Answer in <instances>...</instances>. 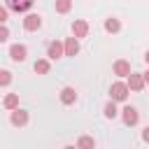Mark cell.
<instances>
[{
	"label": "cell",
	"instance_id": "1",
	"mask_svg": "<svg viewBox=\"0 0 149 149\" xmlns=\"http://www.w3.org/2000/svg\"><path fill=\"white\" fill-rule=\"evenodd\" d=\"M128 84H123V81H114L112 84V88H109V95H112V100L114 102H123L126 98H128Z\"/></svg>",
	"mask_w": 149,
	"mask_h": 149
},
{
	"label": "cell",
	"instance_id": "2",
	"mask_svg": "<svg viewBox=\"0 0 149 149\" xmlns=\"http://www.w3.org/2000/svg\"><path fill=\"white\" fill-rule=\"evenodd\" d=\"M26 56H28V49H26L23 44H12V47H9V58H12V61L23 63Z\"/></svg>",
	"mask_w": 149,
	"mask_h": 149
},
{
	"label": "cell",
	"instance_id": "3",
	"mask_svg": "<svg viewBox=\"0 0 149 149\" xmlns=\"http://www.w3.org/2000/svg\"><path fill=\"white\" fill-rule=\"evenodd\" d=\"M121 119H123V123L126 126H135L137 121H140V114H137V109L135 107H123V112H121Z\"/></svg>",
	"mask_w": 149,
	"mask_h": 149
},
{
	"label": "cell",
	"instance_id": "4",
	"mask_svg": "<svg viewBox=\"0 0 149 149\" xmlns=\"http://www.w3.org/2000/svg\"><path fill=\"white\" fill-rule=\"evenodd\" d=\"M47 56L49 58H61V56H65V44H61V42H49V47H47Z\"/></svg>",
	"mask_w": 149,
	"mask_h": 149
},
{
	"label": "cell",
	"instance_id": "5",
	"mask_svg": "<svg viewBox=\"0 0 149 149\" xmlns=\"http://www.w3.org/2000/svg\"><path fill=\"white\" fill-rule=\"evenodd\" d=\"M5 2H7V7L14 9V12H28V9L33 7V0H5Z\"/></svg>",
	"mask_w": 149,
	"mask_h": 149
},
{
	"label": "cell",
	"instance_id": "6",
	"mask_svg": "<svg viewBox=\"0 0 149 149\" xmlns=\"http://www.w3.org/2000/svg\"><path fill=\"white\" fill-rule=\"evenodd\" d=\"M42 26V16L40 14H28L26 19H23V28L26 30H37Z\"/></svg>",
	"mask_w": 149,
	"mask_h": 149
},
{
	"label": "cell",
	"instance_id": "7",
	"mask_svg": "<svg viewBox=\"0 0 149 149\" xmlns=\"http://www.w3.org/2000/svg\"><path fill=\"white\" fill-rule=\"evenodd\" d=\"M144 84H147V81H144L142 74H135V72H133V74L128 77V88H130V91H142Z\"/></svg>",
	"mask_w": 149,
	"mask_h": 149
},
{
	"label": "cell",
	"instance_id": "8",
	"mask_svg": "<svg viewBox=\"0 0 149 149\" xmlns=\"http://www.w3.org/2000/svg\"><path fill=\"white\" fill-rule=\"evenodd\" d=\"M72 33H74V37H86V33H88V23H86L84 19H77V21L72 23Z\"/></svg>",
	"mask_w": 149,
	"mask_h": 149
},
{
	"label": "cell",
	"instance_id": "9",
	"mask_svg": "<svg viewBox=\"0 0 149 149\" xmlns=\"http://www.w3.org/2000/svg\"><path fill=\"white\" fill-rule=\"evenodd\" d=\"M114 74H119V77H130L133 72H130V63L128 61H116L114 63Z\"/></svg>",
	"mask_w": 149,
	"mask_h": 149
},
{
	"label": "cell",
	"instance_id": "10",
	"mask_svg": "<svg viewBox=\"0 0 149 149\" xmlns=\"http://www.w3.org/2000/svg\"><path fill=\"white\" fill-rule=\"evenodd\" d=\"M74 100H77V93H74V88H72V86H65V88L61 91V102H63V105H72Z\"/></svg>",
	"mask_w": 149,
	"mask_h": 149
},
{
	"label": "cell",
	"instance_id": "11",
	"mask_svg": "<svg viewBox=\"0 0 149 149\" xmlns=\"http://www.w3.org/2000/svg\"><path fill=\"white\" fill-rule=\"evenodd\" d=\"M12 123H14V126H26V123H28V112L14 109V112H12Z\"/></svg>",
	"mask_w": 149,
	"mask_h": 149
},
{
	"label": "cell",
	"instance_id": "12",
	"mask_svg": "<svg viewBox=\"0 0 149 149\" xmlns=\"http://www.w3.org/2000/svg\"><path fill=\"white\" fill-rule=\"evenodd\" d=\"M77 51H79V42H77V37H70L65 42V56H74Z\"/></svg>",
	"mask_w": 149,
	"mask_h": 149
},
{
	"label": "cell",
	"instance_id": "13",
	"mask_svg": "<svg viewBox=\"0 0 149 149\" xmlns=\"http://www.w3.org/2000/svg\"><path fill=\"white\" fill-rule=\"evenodd\" d=\"M95 147V142H93V137H88V135H81L79 140H77V149H93Z\"/></svg>",
	"mask_w": 149,
	"mask_h": 149
},
{
	"label": "cell",
	"instance_id": "14",
	"mask_svg": "<svg viewBox=\"0 0 149 149\" xmlns=\"http://www.w3.org/2000/svg\"><path fill=\"white\" fill-rule=\"evenodd\" d=\"M2 105H5V109H16V107H19V95H16V93H9Z\"/></svg>",
	"mask_w": 149,
	"mask_h": 149
},
{
	"label": "cell",
	"instance_id": "15",
	"mask_svg": "<svg viewBox=\"0 0 149 149\" xmlns=\"http://www.w3.org/2000/svg\"><path fill=\"white\" fill-rule=\"evenodd\" d=\"M72 7V0H56V12L58 14H68Z\"/></svg>",
	"mask_w": 149,
	"mask_h": 149
},
{
	"label": "cell",
	"instance_id": "16",
	"mask_svg": "<svg viewBox=\"0 0 149 149\" xmlns=\"http://www.w3.org/2000/svg\"><path fill=\"white\" fill-rule=\"evenodd\" d=\"M119 28H121L119 19H107V21H105V30H107V33H119Z\"/></svg>",
	"mask_w": 149,
	"mask_h": 149
},
{
	"label": "cell",
	"instance_id": "17",
	"mask_svg": "<svg viewBox=\"0 0 149 149\" xmlns=\"http://www.w3.org/2000/svg\"><path fill=\"white\" fill-rule=\"evenodd\" d=\"M35 72H37V74H47V72H49V61H44V58L35 61Z\"/></svg>",
	"mask_w": 149,
	"mask_h": 149
},
{
	"label": "cell",
	"instance_id": "18",
	"mask_svg": "<svg viewBox=\"0 0 149 149\" xmlns=\"http://www.w3.org/2000/svg\"><path fill=\"white\" fill-rule=\"evenodd\" d=\"M116 114H119V112H116V105H114V100H109V102L105 105V116H107V119H114Z\"/></svg>",
	"mask_w": 149,
	"mask_h": 149
},
{
	"label": "cell",
	"instance_id": "19",
	"mask_svg": "<svg viewBox=\"0 0 149 149\" xmlns=\"http://www.w3.org/2000/svg\"><path fill=\"white\" fill-rule=\"evenodd\" d=\"M9 79H12V77H9V72H7V70H2V72H0V84H2V86H7V84H9Z\"/></svg>",
	"mask_w": 149,
	"mask_h": 149
},
{
	"label": "cell",
	"instance_id": "20",
	"mask_svg": "<svg viewBox=\"0 0 149 149\" xmlns=\"http://www.w3.org/2000/svg\"><path fill=\"white\" fill-rule=\"evenodd\" d=\"M7 37H9V30H7V26H2V30H0V40L5 42Z\"/></svg>",
	"mask_w": 149,
	"mask_h": 149
},
{
	"label": "cell",
	"instance_id": "21",
	"mask_svg": "<svg viewBox=\"0 0 149 149\" xmlns=\"http://www.w3.org/2000/svg\"><path fill=\"white\" fill-rule=\"evenodd\" d=\"M142 140H144V142H149V126L142 130Z\"/></svg>",
	"mask_w": 149,
	"mask_h": 149
},
{
	"label": "cell",
	"instance_id": "22",
	"mask_svg": "<svg viewBox=\"0 0 149 149\" xmlns=\"http://www.w3.org/2000/svg\"><path fill=\"white\" fill-rule=\"evenodd\" d=\"M0 21H2V23L7 21V9H0Z\"/></svg>",
	"mask_w": 149,
	"mask_h": 149
},
{
	"label": "cell",
	"instance_id": "23",
	"mask_svg": "<svg viewBox=\"0 0 149 149\" xmlns=\"http://www.w3.org/2000/svg\"><path fill=\"white\" fill-rule=\"evenodd\" d=\"M142 77H144V81H147V84H149V70H147V72H144V74H142Z\"/></svg>",
	"mask_w": 149,
	"mask_h": 149
},
{
	"label": "cell",
	"instance_id": "24",
	"mask_svg": "<svg viewBox=\"0 0 149 149\" xmlns=\"http://www.w3.org/2000/svg\"><path fill=\"white\" fill-rule=\"evenodd\" d=\"M144 61H147V63H149V51H147V54H144Z\"/></svg>",
	"mask_w": 149,
	"mask_h": 149
},
{
	"label": "cell",
	"instance_id": "25",
	"mask_svg": "<svg viewBox=\"0 0 149 149\" xmlns=\"http://www.w3.org/2000/svg\"><path fill=\"white\" fill-rule=\"evenodd\" d=\"M65 149H77V147H65Z\"/></svg>",
	"mask_w": 149,
	"mask_h": 149
}]
</instances>
